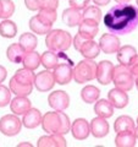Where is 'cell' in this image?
Segmentation results:
<instances>
[{"instance_id": "cell-48", "label": "cell", "mask_w": 138, "mask_h": 147, "mask_svg": "<svg viewBox=\"0 0 138 147\" xmlns=\"http://www.w3.org/2000/svg\"><path fill=\"white\" fill-rule=\"evenodd\" d=\"M136 3H137V5H138V0H136Z\"/></svg>"}, {"instance_id": "cell-8", "label": "cell", "mask_w": 138, "mask_h": 147, "mask_svg": "<svg viewBox=\"0 0 138 147\" xmlns=\"http://www.w3.org/2000/svg\"><path fill=\"white\" fill-rule=\"evenodd\" d=\"M55 82L56 81H55L54 74L47 69V70H43L36 75L34 86L39 92H48L54 87Z\"/></svg>"}, {"instance_id": "cell-18", "label": "cell", "mask_w": 138, "mask_h": 147, "mask_svg": "<svg viewBox=\"0 0 138 147\" xmlns=\"http://www.w3.org/2000/svg\"><path fill=\"white\" fill-rule=\"evenodd\" d=\"M38 147H66V140L61 134H49L38 140Z\"/></svg>"}, {"instance_id": "cell-7", "label": "cell", "mask_w": 138, "mask_h": 147, "mask_svg": "<svg viewBox=\"0 0 138 147\" xmlns=\"http://www.w3.org/2000/svg\"><path fill=\"white\" fill-rule=\"evenodd\" d=\"M100 50L105 54H114L121 48V42L119 37L114 33H104L99 39Z\"/></svg>"}, {"instance_id": "cell-44", "label": "cell", "mask_w": 138, "mask_h": 147, "mask_svg": "<svg viewBox=\"0 0 138 147\" xmlns=\"http://www.w3.org/2000/svg\"><path fill=\"white\" fill-rule=\"evenodd\" d=\"M117 4H126V3H130L131 0H115Z\"/></svg>"}, {"instance_id": "cell-15", "label": "cell", "mask_w": 138, "mask_h": 147, "mask_svg": "<svg viewBox=\"0 0 138 147\" xmlns=\"http://www.w3.org/2000/svg\"><path fill=\"white\" fill-rule=\"evenodd\" d=\"M32 108L31 100L25 97V96H16L10 102V109L11 113L16 114V115H23Z\"/></svg>"}, {"instance_id": "cell-19", "label": "cell", "mask_w": 138, "mask_h": 147, "mask_svg": "<svg viewBox=\"0 0 138 147\" xmlns=\"http://www.w3.org/2000/svg\"><path fill=\"white\" fill-rule=\"evenodd\" d=\"M42 119H43V117L38 109L31 108L28 112L23 114L22 124H23V126L27 129H36L37 126L42 125Z\"/></svg>"}, {"instance_id": "cell-34", "label": "cell", "mask_w": 138, "mask_h": 147, "mask_svg": "<svg viewBox=\"0 0 138 147\" xmlns=\"http://www.w3.org/2000/svg\"><path fill=\"white\" fill-rule=\"evenodd\" d=\"M15 12V4L11 0H0V18L7 20Z\"/></svg>"}, {"instance_id": "cell-14", "label": "cell", "mask_w": 138, "mask_h": 147, "mask_svg": "<svg viewBox=\"0 0 138 147\" xmlns=\"http://www.w3.org/2000/svg\"><path fill=\"white\" fill-rule=\"evenodd\" d=\"M89 124H90V134L95 139H102V137H105L109 134L110 126H109V123L105 120V118L96 117L94 119H92V121Z\"/></svg>"}, {"instance_id": "cell-33", "label": "cell", "mask_w": 138, "mask_h": 147, "mask_svg": "<svg viewBox=\"0 0 138 147\" xmlns=\"http://www.w3.org/2000/svg\"><path fill=\"white\" fill-rule=\"evenodd\" d=\"M17 34V26L11 20H4L0 24V36L4 38H13Z\"/></svg>"}, {"instance_id": "cell-9", "label": "cell", "mask_w": 138, "mask_h": 147, "mask_svg": "<svg viewBox=\"0 0 138 147\" xmlns=\"http://www.w3.org/2000/svg\"><path fill=\"white\" fill-rule=\"evenodd\" d=\"M114 64L109 60H102L98 64L96 67V80L99 84L104 86L109 85L113 82V75H114Z\"/></svg>"}, {"instance_id": "cell-31", "label": "cell", "mask_w": 138, "mask_h": 147, "mask_svg": "<svg viewBox=\"0 0 138 147\" xmlns=\"http://www.w3.org/2000/svg\"><path fill=\"white\" fill-rule=\"evenodd\" d=\"M22 64H23V67H27L29 70H37L40 65V55L37 52H26L25 58L22 60Z\"/></svg>"}, {"instance_id": "cell-46", "label": "cell", "mask_w": 138, "mask_h": 147, "mask_svg": "<svg viewBox=\"0 0 138 147\" xmlns=\"http://www.w3.org/2000/svg\"><path fill=\"white\" fill-rule=\"evenodd\" d=\"M133 132H135V135H136V137H137V139H138V126L135 129V131H133Z\"/></svg>"}, {"instance_id": "cell-41", "label": "cell", "mask_w": 138, "mask_h": 147, "mask_svg": "<svg viewBox=\"0 0 138 147\" xmlns=\"http://www.w3.org/2000/svg\"><path fill=\"white\" fill-rule=\"evenodd\" d=\"M25 5L31 11H37L40 9L39 7V0H25Z\"/></svg>"}, {"instance_id": "cell-11", "label": "cell", "mask_w": 138, "mask_h": 147, "mask_svg": "<svg viewBox=\"0 0 138 147\" xmlns=\"http://www.w3.org/2000/svg\"><path fill=\"white\" fill-rule=\"evenodd\" d=\"M54 77L56 84L59 85H67L70 84L71 80L73 79V67L71 64L67 63H60L59 65L54 69Z\"/></svg>"}, {"instance_id": "cell-22", "label": "cell", "mask_w": 138, "mask_h": 147, "mask_svg": "<svg viewBox=\"0 0 138 147\" xmlns=\"http://www.w3.org/2000/svg\"><path fill=\"white\" fill-rule=\"evenodd\" d=\"M25 54H26V50L20 43H12L6 49V57L13 64L22 63V60L25 58Z\"/></svg>"}, {"instance_id": "cell-17", "label": "cell", "mask_w": 138, "mask_h": 147, "mask_svg": "<svg viewBox=\"0 0 138 147\" xmlns=\"http://www.w3.org/2000/svg\"><path fill=\"white\" fill-rule=\"evenodd\" d=\"M76 50L80 52V54L86 59H95L99 55L100 47L99 43H95L93 39H87Z\"/></svg>"}, {"instance_id": "cell-13", "label": "cell", "mask_w": 138, "mask_h": 147, "mask_svg": "<svg viewBox=\"0 0 138 147\" xmlns=\"http://www.w3.org/2000/svg\"><path fill=\"white\" fill-rule=\"evenodd\" d=\"M108 99L114 105V108H117V109H122L127 107L128 102H130V98H128V94L126 92L122 90H119L116 87L108 92Z\"/></svg>"}, {"instance_id": "cell-23", "label": "cell", "mask_w": 138, "mask_h": 147, "mask_svg": "<svg viewBox=\"0 0 138 147\" xmlns=\"http://www.w3.org/2000/svg\"><path fill=\"white\" fill-rule=\"evenodd\" d=\"M94 113L102 118H111L114 115V105L109 99H98L94 104Z\"/></svg>"}, {"instance_id": "cell-3", "label": "cell", "mask_w": 138, "mask_h": 147, "mask_svg": "<svg viewBox=\"0 0 138 147\" xmlns=\"http://www.w3.org/2000/svg\"><path fill=\"white\" fill-rule=\"evenodd\" d=\"M73 42L71 34L64 30H52L47 34L45 38V45L49 50L56 53H61L70 49Z\"/></svg>"}, {"instance_id": "cell-43", "label": "cell", "mask_w": 138, "mask_h": 147, "mask_svg": "<svg viewBox=\"0 0 138 147\" xmlns=\"http://www.w3.org/2000/svg\"><path fill=\"white\" fill-rule=\"evenodd\" d=\"M92 1L98 6H107V5H109V3L111 1V0H92Z\"/></svg>"}, {"instance_id": "cell-16", "label": "cell", "mask_w": 138, "mask_h": 147, "mask_svg": "<svg viewBox=\"0 0 138 147\" xmlns=\"http://www.w3.org/2000/svg\"><path fill=\"white\" fill-rule=\"evenodd\" d=\"M83 21V12L75 7H68L62 12V22L68 27L78 26Z\"/></svg>"}, {"instance_id": "cell-45", "label": "cell", "mask_w": 138, "mask_h": 147, "mask_svg": "<svg viewBox=\"0 0 138 147\" xmlns=\"http://www.w3.org/2000/svg\"><path fill=\"white\" fill-rule=\"evenodd\" d=\"M22 146H28V147H32V144H28V142H22V144L18 145V147H22Z\"/></svg>"}, {"instance_id": "cell-42", "label": "cell", "mask_w": 138, "mask_h": 147, "mask_svg": "<svg viewBox=\"0 0 138 147\" xmlns=\"http://www.w3.org/2000/svg\"><path fill=\"white\" fill-rule=\"evenodd\" d=\"M6 76H7V71H6V69L4 67L3 65H0V84H3V82L5 81Z\"/></svg>"}, {"instance_id": "cell-25", "label": "cell", "mask_w": 138, "mask_h": 147, "mask_svg": "<svg viewBox=\"0 0 138 147\" xmlns=\"http://www.w3.org/2000/svg\"><path fill=\"white\" fill-rule=\"evenodd\" d=\"M137 55V50L132 45H123L117 50V61L122 65H130L132 59Z\"/></svg>"}, {"instance_id": "cell-26", "label": "cell", "mask_w": 138, "mask_h": 147, "mask_svg": "<svg viewBox=\"0 0 138 147\" xmlns=\"http://www.w3.org/2000/svg\"><path fill=\"white\" fill-rule=\"evenodd\" d=\"M137 137L133 131H122L117 132L115 137V145L117 147H133L136 145Z\"/></svg>"}, {"instance_id": "cell-4", "label": "cell", "mask_w": 138, "mask_h": 147, "mask_svg": "<svg viewBox=\"0 0 138 147\" xmlns=\"http://www.w3.org/2000/svg\"><path fill=\"white\" fill-rule=\"evenodd\" d=\"M96 67H98V64L94 63L93 59L81 60L73 67V80L77 84H86L96 79Z\"/></svg>"}, {"instance_id": "cell-2", "label": "cell", "mask_w": 138, "mask_h": 147, "mask_svg": "<svg viewBox=\"0 0 138 147\" xmlns=\"http://www.w3.org/2000/svg\"><path fill=\"white\" fill-rule=\"evenodd\" d=\"M42 127L48 134L65 135L71 130V123L64 110H55V112H48L43 115Z\"/></svg>"}, {"instance_id": "cell-6", "label": "cell", "mask_w": 138, "mask_h": 147, "mask_svg": "<svg viewBox=\"0 0 138 147\" xmlns=\"http://www.w3.org/2000/svg\"><path fill=\"white\" fill-rule=\"evenodd\" d=\"M22 121L16 114H7L0 119V131L5 136H16L21 131Z\"/></svg>"}, {"instance_id": "cell-49", "label": "cell", "mask_w": 138, "mask_h": 147, "mask_svg": "<svg viewBox=\"0 0 138 147\" xmlns=\"http://www.w3.org/2000/svg\"><path fill=\"white\" fill-rule=\"evenodd\" d=\"M137 123H138V118H137Z\"/></svg>"}, {"instance_id": "cell-47", "label": "cell", "mask_w": 138, "mask_h": 147, "mask_svg": "<svg viewBox=\"0 0 138 147\" xmlns=\"http://www.w3.org/2000/svg\"><path fill=\"white\" fill-rule=\"evenodd\" d=\"M135 85L137 86V88H138V77H137V79L135 80Z\"/></svg>"}, {"instance_id": "cell-35", "label": "cell", "mask_w": 138, "mask_h": 147, "mask_svg": "<svg viewBox=\"0 0 138 147\" xmlns=\"http://www.w3.org/2000/svg\"><path fill=\"white\" fill-rule=\"evenodd\" d=\"M83 20H92L99 24L102 20V10L99 6H87L83 10Z\"/></svg>"}, {"instance_id": "cell-21", "label": "cell", "mask_w": 138, "mask_h": 147, "mask_svg": "<svg viewBox=\"0 0 138 147\" xmlns=\"http://www.w3.org/2000/svg\"><path fill=\"white\" fill-rule=\"evenodd\" d=\"M29 28L36 34H48L50 31L53 30V24H48V22L43 21L38 15L31 17L29 20Z\"/></svg>"}, {"instance_id": "cell-27", "label": "cell", "mask_w": 138, "mask_h": 147, "mask_svg": "<svg viewBox=\"0 0 138 147\" xmlns=\"http://www.w3.org/2000/svg\"><path fill=\"white\" fill-rule=\"evenodd\" d=\"M115 132H122V131H135L136 125L133 119L128 115H121L119 117L114 123Z\"/></svg>"}, {"instance_id": "cell-20", "label": "cell", "mask_w": 138, "mask_h": 147, "mask_svg": "<svg viewBox=\"0 0 138 147\" xmlns=\"http://www.w3.org/2000/svg\"><path fill=\"white\" fill-rule=\"evenodd\" d=\"M99 24L92 20H83L78 25V33L83 36L87 39H93L98 34L99 31Z\"/></svg>"}, {"instance_id": "cell-10", "label": "cell", "mask_w": 138, "mask_h": 147, "mask_svg": "<svg viewBox=\"0 0 138 147\" xmlns=\"http://www.w3.org/2000/svg\"><path fill=\"white\" fill-rule=\"evenodd\" d=\"M48 103L55 110H65L70 107V97L65 91H54L49 94Z\"/></svg>"}, {"instance_id": "cell-29", "label": "cell", "mask_w": 138, "mask_h": 147, "mask_svg": "<svg viewBox=\"0 0 138 147\" xmlns=\"http://www.w3.org/2000/svg\"><path fill=\"white\" fill-rule=\"evenodd\" d=\"M9 88L11 90V92L16 96H29L32 93V90H33V85H23L21 82L16 81L13 77H11L10 82H9Z\"/></svg>"}, {"instance_id": "cell-12", "label": "cell", "mask_w": 138, "mask_h": 147, "mask_svg": "<svg viewBox=\"0 0 138 147\" xmlns=\"http://www.w3.org/2000/svg\"><path fill=\"white\" fill-rule=\"evenodd\" d=\"M71 134L76 140H86L90 134V124L83 118H78L71 123Z\"/></svg>"}, {"instance_id": "cell-30", "label": "cell", "mask_w": 138, "mask_h": 147, "mask_svg": "<svg viewBox=\"0 0 138 147\" xmlns=\"http://www.w3.org/2000/svg\"><path fill=\"white\" fill-rule=\"evenodd\" d=\"M12 77L16 81L21 82V84H23V85H34L36 75L33 74V70L23 67V69H18Z\"/></svg>"}, {"instance_id": "cell-37", "label": "cell", "mask_w": 138, "mask_h": 147, "mask_svg": "<svg viewBox=\"0 0 138 147\" xmlns=\"http://www.w3.org/2000/svg\"><path fill=\"white\" fill-rule=\"evenodd\" d=\"M11 90L9 87L0 85V107L4 108L11 102Z\"/></svg>"}, {"instance_id": "cell-5", "label": "cell", "mask_w": 138, "mask_h": 147, "mask_svg": "<svg viewBox=\"0 0 138 147\" xmlns=\"http://www.w3.org/2000/svg\"><path fill=\"white\" fill-rule=\"evenodd\" d=\"M135 76L132 75L130 67L127 65L119 64L117 66L114 67V75H113V82L116 88L128 92L133 88L135 85Z\"/></svg>"}, {"instance_id": "cell-32", "label": "cell", "mask_w": 138, "mask_h": 147, "mask_svg": "<svg viewBox=\"0 0 138 147\" xmlns=\"http://www.w3.org/2000/svg\"><path fill=\"white\" fill-rule=\"evenodd\" d=\"M18 43L23 47V49L26 50V52H33V50L37 48L38 39H37L36 34L29 33V32H26V33L21 34Z\"/></svg>"}, {"instance_id": "cell-36", "label": "cell", "mask_w": 138, "mask_h": 147, "mask_svg": "<svg viewBox=\"0 0 138 147\" xmlns=\"http://www.w3.org/2000/svg\"><path fill=\"white\" fill-rule=\"evenodd\" d=\"M38 16L48 24H54L58 18V13L56 10H53V9H39Z\"/></svg>"}, {"instance_id": "cell-38", "label": "cell", "mask_w": 138, "mask_h": 147, "mask_svg": "<svg viewBox=\"0 0 138 147\" xmlns=\"http://www.w3.org/2000/svg\"><path fill=\"white\" fill-rule=\"evenodd\" d=\"M59 6V0H39L40 9H53L56 10Z\"/></svg>"}, {"instance_id": "cell-1", "label": "cell", "mask_w": 138, "mask_h": 147, "mask_svg": "<svg viewBox=\"0 0 138 147\" xmlns=\"http://www.w3.org/2000/svg\"><path fill=\"white\" fill-rule=\"evenodd\" d=\"M103 22L105 27L114 34L125 36L138 27V6L131 4H119L107 12Z\"/></svg>"}, {"instance_id": "cell-39", "label": "cell", "mask_w": 138, "mask_h": 147, "mask_svg": "<svg viewBox=\"0 0 138 147\" xmlns=\"http://www.w3.org/2000/svg\"><path fill=\"white\" fill-rule=\"evenodd\" d=\"M90 0H68L71 7L78 9V10H84V9L88 6Z\"/></svg>"}, {"instance_id": "cell-28", "label": "cell", "mask_w": 138, "mask_h": 147, "mask_svg": "<svg viewBox=\"0 0 138 147\" xmlns=\"http://www.w3.org/2000/svg\"><path fill=\"white\" fill-rule=\"evenodd\" d=\"M99 96H100V91L98 87H95L93 85H88L82 88L81 91V98L84 103H95L96 100L99 99Z\"/></svg>"}, {"instance_id": "cell-24", "label": "cell", "mask_w": 138, "mask_h": 147, "mask_svg": "<svg viewBox=\"0 0 138 147\" xmlns=\"http://www.w3.org/2000/svg\"><path fill=\"white\" fill-rule=\"evenodd\" d=\"M59 54L60 53L53 52V50L44 52L40 55V65H43L45 69H48V70L55 69L60 64V55Z\"/></svg>"}, {"instance_id": "cell-40", "label": "cell", "mask_w": 138, "mask_h": 147, "mask_svg": "<svg viewBox=\"0 0 138 147\" xmlns=\"http://www.w3.org/2000/svg\"><path fill=\"white\" fill-rule=\"evenodd\" d=\"M128 67H130L132 75L135 76V79H137V77H138V54L132 59V61L130 63Z\"/></svg>"}]
</instances>
